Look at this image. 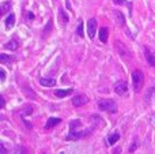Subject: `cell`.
<instances>
[{
  "label": "cell",
  "instance_id": "obj_1",
  "mask_svg": "<svg viewBox=\"0 0 155 154\" xmlns=\"http://www.w3.org/2000/svg\"><path fill=\"white\" fill-rule=\"evenodd\" d=\"M144 83V75L140 70H135L132 72V85H134L135 92H140Z\"/></svg>",
  "mask_w": 155,
  "mask_h": 154
},
{
  "label": "cell",
  "instance_id": "obj_2",
  "mask_svg": "<svg viewBox=\"0 0 155 154\" xmlns=\"http://www.w3.org/2000/svg\"><path fill=\"white\" fill-rule=\"evenodd\" d=\"M98 108L101 111H106V112H117V104L113 100H99L98 101Z\"/></svg>",
  "mask_w": 155,
  "mask_h": 154
},
{
  "label": "cell",
  "instance_id": "obj_3",
  "mask_svg": "<svg viewBox=\"0 0 155 154\" xmlns=\"http://www.w3.org/2000/svg\"><path fill=\"white\" fill-rule=\"evenodd\" d=\"M95 32H97V19L91 18L87 21V34L91 40L95 37Z\"/></svg>",
  "mask_w": 155,
  "mask_h": 154
},
{
  "label": "cell",
  "instance_id": "obj_4",
  "mask_svg": "<svg viewBox=\"0 0 155 154\" xmlns=\"http://www.w3.org/2000/svg\"><path fill=\"white\" fill-rule=\"evenodd\" d=\"M114 92L120 95H124L127 92H128V83L125 81H120L114 85Z\"/></svg>",
  "mask_w": 155,
  "mask_h": 154
},
{
  "label": "cell",
  "instance_id": "obj_5",
  "mask_svg": "<svg viewBox=\"0 0 155 154\" xmlns=\"http://www.w3.org/2000/svg\"><path fill=\"white\" fill-rule=\"evenodd\" d=\"M88 102V97L84 94H80V95H76L75 98H72V105L74 106H82L84 104Z\"/></svg>",
  "mask_w": 155,
  "mask_h": 154
},
{
  "label": "cell",
  "instance_id": "obj_6",
  "mask_svg": "<svg viewBox=\"0 0 155 154\" xmlns=\"http://www.w3.org/2000/svg\"><path fill=\"white\" fill-rule=\"evenodd\" d=\"M107 37H109V30L106 27H101L99 29V40H101V42H106Z\"/></svg>",
  "mask_w": 155,
  "mask_h": 154
},
{
  "label": "cell",
  "instance_id": "obj_7",
  "mask_svg": "<svg viewBox=\"0 0 155 154\" xmlns=\"http://www.w3.org/2000/svg\"><path fill=\"white\" fill-rule=\"evenodd\" d=\"M4 23H5V27H7V29H10V27H12L14 25H15V14H12V12H11L10 15H8L7 18H5Z\"/></svg>",
  "mask_w": 155,
  "mask_h": 154
},
{
  "label": "cell",
  "instance_id": "obj_8",
  "mask_svg": "<svg viewBox=\"0 0 155 154\" xmlns=\"http://www.w3.org/2000/svg\"><path fill=\"white\" fill-rule=\"evenodd\" d=\"M60 122H61V119H59V117H51V119H48L45 127L48 128V130H49V128H53L54 126H57Z\"/></svg>",
  "mask_w": 155,
  "mask_h": 154
},
{
  "label": "cell",
  "instance_id": "obj_9",
  "mask_svg": "<svg viewBox=\"0 0 155 154\" xmlns=\"http://www.w3.org/2000/svg\"><path fill=\"white\" fill-rule=\"evenodd\" d=\"M40 83L42 85V86H46V87H52L56 85V81H54L53 78H42L40 81Z\"/></svg>",
  "mask_w": 155,
  "mask_h": 154
},
{
  "label": "cell",
  "instance_id": "obj_10",
  "mask_svg": "<svg viewBox=\"0 0 155 154\" xmlns=\"http://www.w3.org/2000/svg\"><path fill=\"white\" fill-rule=\"evenodd\" d=\"M72 92H74L72 89H67V90H56V92H54V94H56V97L63 98V97H67V95L72 94Z\"/></svg>",
  "mask_w": 155,
  "mask_h": 154
},
{
  "label": "cell",
  "instance_id": "obj_11",
  "mask_svg": "<svg viewBox=\"0 0 155 154\" xmlns=\"http://www.w3.org/2000/svg\"><path fill=\"white\" fill-rule=\"evenodd\" d=\"M146 56H147V62L150 65H153L155 67V52H148V49H146Z\"/></svg>",
  "mask_w": 155,
  "mask_h": 154
},
{
  "label": "cell",
  "instance_id": "obj_12",
  "mask_svg": "<svg viewBox=\"0 0 155 154\" xmlns=\"http://www.w3.org/2000/svg\"><path fill=\"white\" fill-rule=\"evenodd\" d=\"M118 139H120V134H118V132H113L112 135L107 136V143L112 146V145H114L116 142L118 141Z\"/></svg>",
  "mask_w": 155,
  "mask_h": 154
},
{
  "label": "cell",
  "instance_id": "obj_13",
  "mask_svg": "<svg viewBox=\"0 0 155 154\" xmlns=\"http://www.w3.org/2000/svg\"><path fill=\"white\" fill-rule=\"evenodd\" d=\"M5 48L10 49V51H15V49L19 48V44H18V41H16V40H11L10 42L5 44Z\"/></svg>",
  "mask_w": 155,
  "mask_h": 154
},
{
  "label": "cell",
  "instance_id": "obj_14",
  "mask_svg": "<svg viewBox=\"0 0 155 154\" xmlns=\"http://www.w3.org/2000/svg\"><path fill=\"white\" fill-rule=\"evenodd\" d=\"M11 5H12V4H11L10 2H4V3L2 4V10H0V14H2V15L7 14V11L11 8Z\"/></svg>",
  "mask_w": 155,
  "mask_h": 154
},
{
  "label": "cell",
  "instance_id": "obj_15",
  "mask_svg": "<svg viewBox=\"0 0 155 154\" xmlns=\"http://www.w3.org/2000/svg\"><path fill=\"white\" fill-rule=\"evenodd\" d=\"M0 62L4 64V63H11V62H14V57H11V56H8V55H5V53H2L0 55Z\"/></svg>",
  "mask_w": 155,
  "mask_h": 154
},
{
  "label": "cell",
  "instance_id": "obj_16",
  "mask_svg": "<svg viewBox=\"0 0 155 154\" xmlns=\"http://www.w3.org/2000/svg\"><path fill=\"white\" fill-rule=\"evenodd\" d=\"M116 14V18H117V22L121 25V26H124L125 25V19H124V15L121 12H118V11H114Z\"/></svg>",
  "mask_w": 155,
  "mask_h": 154
},
{
  "label": "cell",
  "instance_id": "obj_17",
  "mask_svg": "<svg viewBox=\"0 0 155 154\" xmlns=\"http://www.w3.org/2000/svg\"><path fill=\"white\" fill-rule=\"evenodd\" d=\"M59 14H60V21H61V23H67L68 16H67V14H64V10H63V8L59 10Z\"/></svg>",
  "mask_w": 155,
  "mask_h": 154
},
{
  "label": "cell",
  "instance_id": "obj_18",
  "mask_svg": "<svg viewBox=\"0 0 155 154\" xmlns=\"http://www.w3.org/2000/svg\"><path fill=\"white\" fill-rule=\"evenodd\" d=\"M76 34L79 35V37H84V33H83V22L82 21L79 22V26H78V29H76Z\"/></svg>",
  "mask_w": 155,
  "mask_h": 154
},
{
  "label": "cell",
  "instance_id": "obj_19",
  "mask_svg": "<svg viewBox=\"0 0 155 154\" xmlns=\"http://www.w3.org/2000/svg\"><path fill=\"white\" fill-rule=\"evenodd\" d=\"M113 2L116 3V4H120V5H123V4H127L129 7V10L132 8V3H128L127 0H113Z\"/></svg>",
  "mask_w": 155,
  "mask_h": 154
},
{
  "label": "cell",
  "instance_id": "obj_20",
  "mask_svg": "<svg viewBox=\"0 0 155 154\" xmlns=\"http://www.w3.org/2000/svg\"><path fill=\"white\" fill-rule=\"evenodd\" d=\"M51 29H52V21H49V22H48V25H46V30L44 32V35L48 34V33L51 32Z\"/></svg>",
  "mask_w": 155,
  "mask_h": 154
},
{
  "label": "cell",
  "instance_id": "obj_21",
  "mask_svg": "<svg viewBox=\"0 0 155 154\" xmlns=\"http://www.w3.org/2000/svg\"><path fill=\"white\" fill-rule=\"evenodd\" d=\"M136 147H137V141H135L134 143H132V146H129V152L134 153L135 150H136Z\"/></svg>",
  "mask_w": 155,
  "mask_h": 154
},
{
  "label": "cell",
  "instance_id": "obj_22",
  "mask_svg": "<svg viewBox=\"0 0 155 154\" xmlns=\"http://www.w3.org/2000/svg\"><path fill=\"white\" fill-rule=\"evenodd\" d=\"M15 154H26V152H25V149H22V147H19L18 150H16Z\"/></svg>",
  "mask_w": 155,
  "mask_h": 154
},
{
  "label": "cell",
  "instance_id": "obj_23",
  "mask_svg": "<svg viewBox=\"0 0 155 154\" xmlns=\"http://www.w3.org/2000/svg\"><path fill=\"white\" fill-rule=\"evenodd\" d=\"M0 76H2V81H4V79H5V72H4V70H0Z\"/></svg>",
  "mask_w": 155,
  "mask_h": 154
},
{
  "label": "cell",
  "instance_id": "obj_24",
  "mask_svg": "<svg viewBox=\"0 0 155 154\" xmlns=\"http://www.w3.org/2000/svg\"><path fill=\"white\" fill-rule=\"evenodd\" d=\"M27 19H29V21H30V19H34V14H33V12H27Z\"/></svg>",
  "mask_w": 155,
  "mask_h": 154
},
{
  "label": "cell",
  "instance_id": "obj_25",
  "mask_svg": "<svg viewBox=\"0 0 155 154\" xmlns=\"http://www.w3.org/2000/svg\"><path fill=\"white\" fill-rule=\"evenodd\" d=\"M0 149H2V154H5V147H4V145H2V146H0Z\"/></svg>",
  "mask_w": 155,
  "mask_h": 154
}]
</instances>
